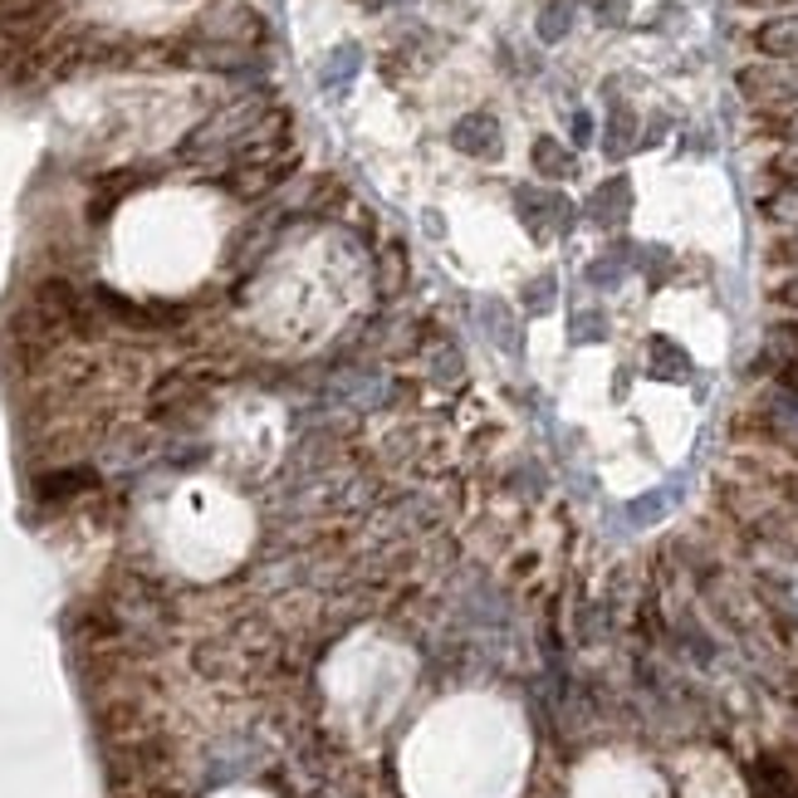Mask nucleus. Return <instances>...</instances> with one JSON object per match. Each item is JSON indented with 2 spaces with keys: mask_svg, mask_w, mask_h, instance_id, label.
Here are the masks:
<instances>
[{
  "mask_svg": "<svg viewBox=\"0 0 798 798\" xmlns=\"http://www.w3.org/2000/svg\"><path fill=\"white\" fill-rule=\"evenodd\" d=\"M739 89L755 103H794L798 109V60H774V64L739 70Z\"/></svg>",
  "mask_w": 798,
  "mask_h": 798,
  "instance_id": "obj_1",
  "label": "nucleus"
},
{
  "mask_svg": "<svg viewBox=\"0 0 798 798\" xmlns=\"http://www.w3.org/2000/svg\"><path fill=\"white\" fill-rule=\"evenodd\" d=\"M755 50L769 54V60H798V11L759 25V30H755Z\"/></svg>",
  "mask_w": 798,
  "mask_h": 798,
  "instance_id": "obj_3",
  "label": "nucleus"
},
{
  "mask_svg": "<svg viewBox=\"0 0 798 798\" xmlns=\"http://www.w3.org/2000/svg\"><path fill=\"white\" fill-rule=\"evenodd\" d=\"M451 142L461 152H471V158H490V152H500V123L490 113H465L451 128Z\"/></svg>",
  "mask_w": 798,
  "mask_h": 798,
  "instance_id": "obj_2",
  "label": "nucleus"
},
{
  "mask_svg": "<svg viewBox=\"0 0 798 798\" xmlns=\"http://www.w3.org/2000/svg\"><path fill=\"white\" fill-rule=\"evenodd\" d=\"M563 30H569V0H553L549 11H544V21H539V35L544 40H559Z\"/></svg>",
  "mask_w": 798,
  "mask_h": 798,
  "instance_id": "obj_5",
  "label": "nucleus"
},
{
  "mask_svg": "<svg viewBox=\"0 0 798 798\" xmlns=\"http://www.w3.org/2000/svg\"><path fill=\"white\" fill-rule=\"evenodd\" d=\"M534 172H544V177H569V172H573V152H563L553 138H539V142H534Z\"/></svg>",
  "mask_w": 798,
  "mask_h": 798,
  "instance_id": "obj_4",
  "label": "nucleus"
},
{
  "mask_svg": "<svg viewBox=\"0 0 798 798\" xmlns=\"http://www.w3.org/2000/svg\"><path fill=\"white\" fill-rule=\"evenodd\" d=\"M784 383H788V387H798V358H794V363L784 367Z\"/></svg>",
  "mask_w": 798,
  "mask_h": 798,
  "instance_id": "obj_7",
  "label": "nucleus"
},
{
  "mask_svg": "<svg viewBox=\"0 0 798 798\" xmlns=\"http://www.w3.org/2000/svg\"><path fill=\"white\" fill-rule=\"evenodd\" d=\"M784 138H794V142H798V109L784 119Z\"/></svg>",
  "mask_w": 798,
  "mask_h": 798,
  "instance_id": "obj_6",
  "label": "nucleus"
}]
</instances>
